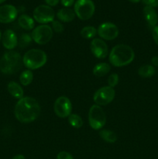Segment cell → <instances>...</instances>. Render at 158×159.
Returning a JSON list of instances; mask_svg holds the SVG:
<instances>
[{"label":"cell","mask_w":158,"mask_h":159,"mask_svg":"<svg viewBox=\"0 0 158 159\" xmlns=\"http://www.w3.org/2000/svg\"><path fill=\"white\" fill-rule=\"evenodd\" d=\"M40 106L32 97H23L19 99L15 107V118L23 124L33 122L40 114Z\"/></svg>","instance_id":"cell-1"},{"label":"cell","mask_w":158,"mask_h":159,"mask_svg":"<svg viewBox=\"0 0 158 159\" xmlns=\"http://www.w3.org/2000/svg\"><path fill=\"white\" fill-rule=\"evenodd\" d=\"M135 57L134 51L126 44H118L112 49L109 54L110 63L115 67H123L129 65Z\"/></svg>","instance_id":"cell-2"},{"label":"cell","mask_w":158,"mask_h":159,"mask_svg":"<svg viewBox=\"0 0 158 159\" xmlns=\"http://www.w3.org/2000/svg\"><path fill=\"white\" fill-rule=\"evenodd\" d=\"M22 63L23 60L20 53L10 51L5 53L0 59V71L3 74L13 75L21 68Z\"/></svg>","instance_id":"cell-3"},{"label":"cell","mask_w":158,"mask_h":159,"mask_svg":"<svg viewBox=\"0 0 158 159\" xmlns=\"http://www.w3.org/2000/svg\"><path fill=\"white\" fill-rule=\"evenodd\" d=\"M47 56L46 53L40 49H31L24 54L23 62L29 70H36L46 64Z\"/></svg>","instance_id":"cell-4"},{"label":"cell","mask_w":158,"mask_h":159,"mask_svg":"<svg viewBox=\"0 0 158 159\" xmlns=\"http://www.w3.org/2000/svg\"><path fill=\"white\" fill-rule=\"evenodd\" d=\"M88 122L90 127L94 130H101L106 123V116L102 107L93 105L88 113Z\"/></svg>","instance_id":"cell-5"},{"label":"cell","mask_w":158,"mask_h":159,"mask_svg":"<svg viewBox=\"0 0 158 159\" xmlns=\"http://www.w3.org/2000/svg\"><path fill=\"white\" fill-rule=\"evenodd\" d=\"M94 9V4L91 0H77L74 3V13L81 20L91 18Z\"/></svg>","instance_id":"cell-6"},{"label":"cell","mask_w":158,"mask_h":159,"mask_svg":"<svg viewBox=\"0 0 158 159\" xmlns=\"http://www.w3.org/2000/svg\"><path fill=\"white\" fill-rule=\"evenodd\" d=\"M31 37L33 40L38 44H46L52 38L53 30L48 25H40L33 30Z\"/></svg>","instance_id":"cell-7"},{"label":"cell","mask_w":158,"mask_h":159,"mask_svg":"<svg viewBox=\"0 0 158 159\" xmlns=\"http://www.w3.org/2000/svg\"><path fill=\"white\" fill-rule=\"evenodd\" d=\"M116 92L114 88L110 86H104L98 89L94 93L93 99L98 106H106L114 99Z\"/></svg>","instance_id":"cell-8"},{"label":"cell","mask_w":158,"mask_h":159,"mask_svg":"<svg viewBox=\"0 0 158 159\" xmlns=\"http://www.w3.org/2000/svg\"><path fill=\"white\" fill-rule=\"evenodd\" d=\"M55 16L54 11L50 6L46 5H40L37 6L33 11V18L37 23L46 24L53 22Z\"/></svg>","instance_id":"cell-9"},{"label":"cell","mask_w":158,"mask_h":159,"mask_svg":"<svg viewBox=\"0 0 158 159\" xmlns=\"http://www.w3.org/2000/svg\"><path fill=\"white\" fill-rule=\"evenodd\" d=\"M54 110L56 115L60 118L68 117L71 114L72 105L68 97L60 96L56 99L54 105Z\"/></svg>","instance_id":"cell-10"},{"label":"cell","mask_w":158,"mask_h":159,"mask_svg":"<svg viewBox=\"0 0 158 159\" xmlns=\"http://www.w3.org/2000/svg\"><path fill=\"white\" fill-rule=\"evenodd\" d=\"M98 34L101 38L106 40L116 39L119 35V29L112 23H103L98 28Z\"/></svg>","instance_id":"cell-11"},{"label":"cell","mask_w":158,"mask_h":159,"mask_svg":"<svg viewBox=\"0 0 158 159\" xmlns=\"http://www.w3.org/2000/svg\"><path fill=\"white\" fill-rule=\"evenodd\" d=\"M90 48L93 55L99 59L105 58L108 54V46L102 39H93L90 44Z\"/></svg>","instance_id":"cell-12"},{"label":"cell","mask_w":158,"mask_h":159,"mask_svg":"<svg viewBox=\"0 0 158 159\" xmlns=\"http://www.w3.org/2000/svg\"><path fill=\"white\" fill-rule=\"evenodd\" d=\"M18 11L12 5H4L0 7V23H9L16 19Z\"/></svg>","instance_id":"cell-13"},{"label":"cell","mask_w":158,"mask_h":159,"mask_svg":"<svg viewBox=\"0 0 158 159\" xmlns=\"http://www.w3.org/2000/svg\"><path fill=\"white\" fill-rule=\"evenodd\" d=\"M2 43L6 49H14L18 44V39L15 32L12 30H6L2 36Z\"/></svg>","instance_id":"cell-14"},{"label":"cell","mask_w":158,"mask_h":159,"mask_svg":"<svg viewBox=\"0 0 158 159\" xmlns=\"http://www.w3.org/2000/svg\"><path fill=\"white\" fill-rule=\"evenodd\" d=\"M143 15L149 26L154 28L158 23V15L153 7L146 6L143 9Z\"/></svg>","instance_id":"cell-15"},{"label":"cell","mask_w":158,"mask_h":159,"mask_svg":"<svg viewBox=\"0 0 158 159\" xmlns=\"http://www.w3.org/2000/svg\"><path fill=\"white\" fill-rule=\"evenodd\" d=\"M57 16L60 21L64 22V23H69L74 20L75 17L74 11L72 9H68V8H63V9H59L57 13Z\"/></svg>","instance_id":"cell-16"},{"label":"cell","mask_w":158,"mask_h":159,"mask_svg":"<svg viewBox=\"0 0 158 159\" xmlns=\"http://www.w3.org/2000/svg\"><path fill=\"white\" fill-rule=\"evenodd\" d=\"M8 91L10 93L11 96H13L14 98L20 99L23 96V89L20 85H19L15 82H10L8 84Z\"/></svg>","instance_id":"cell-17"},{"label":"cell","mask_w":158,"mask_h":159,"mask_svg":"<svg viewBox=\"0 0 158 159\" xmlns=\"http://www.w3.org/2000/svg\"><path fill=\"white\" fill-rule=\"evenodd\" d=\"M18 23L23 29L26 30H31L34 28V20L27 15H22L19 17Z\"/></svg>","instance_id":"cell-18"},{"label":"cell","mask_w":158,"mask_h":159,"mask_svg":"<svg viewBox=\"0 0 158 159\" xmlns=\"http://www.w3.org/2000/svg\"><path fill=\"white\" fill-rule=\"evenodd\" d=\"M111 70V67L108 63H99L93 68V74L96 77H103Z\"/></svg>","instance_id":"cell-19"},{"label":"cell","mask_w":158,"mask_h":159,"mask_svg":"<svg viewBox=\"0 0 158 159\" xmlns=\"http://www.w3.org/2000/svg\"><path fill=\"white\" fill-rule=\"evenodd\" d=\"M99 136H100V138L102 140L106 141L107 143L113 144V143H115L117 141V135H116V134L109 130H102L99 132Z\"/></svg>","instance_id":"cell-20"},{"label":"cell","mask_w":158,"mask_h":159,"mask_svg":"<svg viewBox=\"0 0 158 159\" xmlns=\"http://www.w3.org/2000/svg\"><path fill=\"white\" fill-rule=\"evenodd\" d=\"M155 71H156V70H155L154 67L152 66V65H143V66H141L139 68V70H138V74L141 77L150 78L154 75Z\"/></svg>","instance_id":"cell-21"},{"label":"cell","mask_w":158,"mask_h":159,"mask_svg":"<svg viewBox=\"0 0 158 159\" xmlns=\"http://www.w3.org/2000/svg\"><path fill=\"white\" fill-rule=\"evenodd\" d=\"M33 79V74L30 70H25L21 73L20 76V83L23 86H27L32 82Z\"/></svg>","instance_id":"cell-22"},{"label":"cell","mask_w":158,"mask_h":159,"mask_svg":"<svg viewBox=\"0 0 158 159\" xmlns=\"http://www.w3.org/2000/svg\"><path fill=\"white\" fill-rule=\"evenodd\" d=\"M97 33V30H96L94 26H88L82 28L81 30V37H83V38L91 39L93 38V37H95Z\"/></svg>","instance_id":"cell-23"},{"label":"cell","mask_w":158,"mask_h":159,"mask_svg":"<svg viewBox=\"0 0 158 159\" xmlns=\"http://www.w3.org/2000/svg\"><path fill=\"white\" fill-rule=\"evenodd\" d=\"M68 121L71 127H74V128H80L83 125V120H82L81 117L78 116L77 114H71L68 116Z\"/></svg>","instance_id":"cell-24"},{"label":"cell","mask_w":158,"mask_h":159,"mask_svg":"<svg viewBox=\"0 0 158 159\" xmlns=\"http://www.w3.org/2000/svg\"><path fill=\"white\" fill-rule=\"evenodd\" d=\"M32 37H31L29 34H22L21 37H20V40H19V45H20V48H26L27 46H29V44L32 42Z\"/></svg>","instance_id":"cell-25"},{"label":"cell","mask_w":158,"mask_h":159,"mask_svg":"<svg viewBox=\"0 0 158 159\" xmlns=\"http://www.w3.org/2000/svg\"><path fill=\"white\" fill-rule=\"evenodd\" d=\"M118 83H119V75L117 74H116V73H113V74L110 75L108 79V86L112 87V88H114L115 86H116V85Z\"/></svg>","instance_id":"cell-26"},{"label":"cell","mask_w":158,"mask_h":159,"mask_svg":"<svg viewBox=\"0 0 158 159\" xmlns=\"http://www.w3.org/2000/svg\"><path fill=\"white\" fill-rule=\"evenodd\" d=\"M52 28L53 30L55 31L56 33H62L64 29L63 24L59 21H56V20H54L52 22Z\"/></svg>","instance_id":"cell-27"},{"label":"cell","mask_w":158,"mask_h":159,"mask_svg":"<svg viewBox=\"0 0 158 159\" xmlns=\"http://www.w3.org/2000/svg\"><path fill=\"white\" fill-rule=\"evenodd\" d=\"M57 159H74L72 155L67 152H60L57 156Z\"/></svg>","instance_id":"cell-28"},{"label":"cell","mask_w":158,"mask_h":159,"mask_svg":"<svg viewBox=\"0 0 158 159\" xmlns=\"http://www.w3.org/2000/svg\"><path fill=\"white\" fill-rule=\"evenodd\" d=\"M143 2L147 6H150L153 8L158 6V0H143Z\"/></svg>","instance_id":"cell-29"},{"label":"cell","mask_w":158,"mask_h":159,"mask_svg":"<svg viewBox=\"0 0 158 159\" xmlns=\"http://www.w3.org/2000/svg\"><path fill=\"white\" fill-rule=\"evenodd\" d=\"M152 34H153V38L154 40L155 43L158 45V26H156L153 28Z\"/></svg>","instance_id":"cell-30"},{"label":"cell","mask_w":158,"mask_h":159,"mask_svg":"<svg viewBox=\"0 0 158 159\" xmlns=\"http://www.w3.org/2000/svg\"><path fill=\"white\" fill-rule=\"evenodd\" d=\"M60 2L64 7L68 8L72 6L74 3V0H60Z\"/></svg>","instance_id":"cell-31"},{"label":"cell","mask_w":158,"mask_h":159,"mask_svg":"<svg viewBox=\"0 0 158 159\" xmlns=\"http://www.w3.org/2000/svg\"><path fill=\"white\" fill-rule=\"evenodd\" d=\"M45 2L49 6H55L58 4L60 0H45Z\"/></svg>","instance_id":"cell-32"},{"label":"cell","mask_w":158,"mask_h":159,"mask_svg":"<svg viewBox=\"0 0 158 159\" xmlns=\"http://www.w3.org/2000/svg\"><path fill=\"white\" fill-rule=\"evenodd\" d=\"M151 62L154 66L158 67V57L157 56H154V57H152Z\"/></svg>","instance_id":"cell-33"},{"label":"cell","mask_w":158,"mask_h":159,"mask_svg":"<svg viewBox=\"0 0 158 159\" xmlns=\"http://www.w3.org/2000/svg\"><path fill=\"white\" fill-rule=\"evenodd\" d=\"M12 159H26V158H25V157L23 156V155H15V156H14Z\"/></svg>","instance_id":"cell-34"},{"label":"cell","mask_w":158,"mask_h":159,"mask_svg":"<svg viewBox=\"0 0 158 159\" xmlns=\"http://www.w3.org/2000/svg\"><path fill=\"white\" fill-rule=\"evenodd\" d=\"M129 1H130L131 2H133V3H137V2H139L141 0H129Z\"/></svg>","instance_id":"cell-35"},{"label":"cell","mask_w":158,"mask_h":159,"mask_svg":"<svg viewBox=\"0 0 158 159\" xmlns=\"http://www.w3.org/2000/svg\"><path fill=\"white\" fill-rule=\"evenodd\" d=\"M6 0H0V4H2V2H6Z\"/></svg>","instance_id":"cell-36"},{"label":"cell","mask_w":158,"mask_h":159,"mask_svg":"<svg viewBox=\"0 0 158 159\" xmlns=\"http://www.w3.org/2000/svg\"><path fill=\"white\" fill-rule=\"evenodd\" d=\"M2 40V34H1V31H0V40Z\"/></svg>","instance_id":"cell-37"}]
</instances>
